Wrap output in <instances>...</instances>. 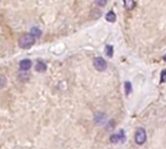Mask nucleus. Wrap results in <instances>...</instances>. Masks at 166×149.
Returning <instances> with one entry per match:
<instances>
[{
	"label": "nucleus",
	"instance_id": "9",
	"mask_svg": "<svg viewBox=\"0 0 166 149\" xmlns=\"http://www.w3.org/2000/svg\"><path fill=\"white\" fill-rule=\"evenodd\" d=\"M124 7L126 8L127 10H131L133 9V8L135 7V5H136V3H135L134 1H131V0H126V1H124Z\"/></svg>",
	"mask_w": 166,
	"mask_h": 149
},
{
	"label": "nucleus",
	"instance_id": "10",
	"mask_svg": "<svg viewBox=\"0 0 166 149\" xmlns=\"http://www.w3.org/2000/svg\"><path fill=\"white\" fill-rule=\"evenodd\" d=\"M105 52L106 54L109 57H112L113 56V54H114V48H113V46H111V45H108L106 46V48H105Z\"/></svg>",
	"mask_w": 166,
	"mask_h": 149
},
{
	"label": "nucleus",
	"instance_id": "15",
	"mask_svg": "<svg viewBox=\"0 0 166 149\" xmlns=\"http://www.w3.org/2000/svg\"><path fill=\"white\" fill-rule=\"evenodd\" d=\"M163 59H164V60H165V61H166V54H165V55H164V56H163Z\"/></svg>",
	"mask_w": 166,
	"mask_h": 149
},
{
	"label": "nucleus",
	"instance_id": "6",
	"mask_svg": "<svg viewBox=\"0 0 166 149\" xmlns=\"http://www.w3.org/2000/svg\"><path fill=\"white\" fill-rule=\"evenodd\" d=\"M35 70L37 72H40V73H43L45 72L46 70H47V65H46V63H44V62H38V63L36 64L35 66Z\"/></svg>",
	"mask_w": 166,
	"mask_h": 149
},
{
	"label": "nucleus",
	"instance_id": "8",
	"mask_svg": "<svg viewBox=\"0 0 166 149\" xmlns=\"http://www.w3.org/2000/svg\"><path fill=\"white\" fill-rule=\"evenodd\" d=\"M30 34L35 38V37H40L42 32H41V30L39 28H37V27H32L31 30H30Z\"/></svg>",
	"mask_w": 166,
	"mask_h": 149
},
{
	"label": "nucleus",
	"instance_id": "2",
	"mask_svg": "<svg viewBox=\"0 0 166 149\" xmlns=\"http://www.w3.org/2000/svg\"><path fill=\"white\" fill-rule=\"evenodd\" d=\"M135 142H136L137 144H139V145H141V144H143L147 139V134H146V131L145 129L143 128H138L136 130V133H135Z\"/></svg>",
	"mask_w": 166,
	"mask_h": 149
},
{
	"label": "nucleus",
	"instance_id": "3",
	"mask_svg": "<svg viewBox=\"0 0 166 149\" xmlns=\"http://www.w3.org/2000/svg\"><path fill=\"white\" fill-rule=\"evenodd\" d=\"M93 66L99 72H103L107 69V63L102 57H95L93 59Z\"/></svg>",
	"mask_w": 166,
	"mask_h": 149
},
{
	"label": "nucleus",
	"instance_id": "12",
	"mask_svg": "<svg viewBox=\"0 0 166 149\" xmlns=\"http://www.w3.org/2000/svg\"><path fill=\"white\" fill-rule=\"evenodd\" d=\"M6 77L4 76H0V88H3L6 85Z\"/></svg>",
	"mask_w": 166,
	"mask_h": 149
},
{
	"label": "nucleus",
	"instance_id": "14",
	"mask_svg": "<svg viewBox=\"0 0 166 149\" xmlns=\"http://www.w3.org/2000/svg\"><path fill=\"white\" fill-rule=\"evenodd\" d=\"M95 3L97 4V5H100V6H104V5H106L107 1H96Z\"/></svg>",
	"mask_w": 166,
	"mask_h": 149
},
{
	"label": "nucleus",
	"instance_id": "7",
	"mask_svg": "<svg viewBox=\"0 0 166 149\" xmlns=\"http://www.w3.org/2000/svg\"><path fill=\"white\" fill-rule=\"evenodd\" d=\"M106 19L108 21H110V22L116 21V15H115V13L113 11L108 12V13L106 14Z\"/></svg>",
	"mask_w": 166,
	"mask_h": 149
},
{
	"label": "nucleus",
	"instance_id": "13",
	"mask_svg": "<svg viewBox=\"0 0 166 149\" xmlns=\"http://www.w3.org/2000/svg\"><path fill=\"white\" fill-rule=\"evenodd\" d=\"M160 80L161 82H165L166 81V70H163V71L161 72V76H160Z\"/></svg>",
	"mask_w": 166,
	"mask_h": 149
},
{
	"label": "nucleus",
	"instance_id": "1",
	"mask_svg": "<svg viewBox=\"0 0 166 149\" xmlns=\"http://www.w3.org/2000/svg\"><path fill=\"white\" fill-rule=\"evenodd\" d=\"M35 44V38L31 34H24L19 40V46L21 49H29Z\"/></svg>",
	"mask_w": 166,
	"mask_h": 149
},
{
	"label": "nucleus",
	"instance_id": "5",
	"mask_svg": "<svg viewBox=\"0 0 166 149\" xmlns=\"http://www.w3.org/2000/svg\"><path fill=\"white\" fill-rule=\"evenodd\" d=\"M32 62L29 59H24L20 62V68L21 71H28V70L31 68Z\"/></svg>",
	"mask_w": 166,
	"mask_h": 149
},
{
	"label": "nucleus",
	"instance_id": "11",
	"mask_svg": "<svg viewBox=\"0 0 166 149\" xmlns=\"http://www.w3.org/2000/svg\"><path fill=\"white\" fill-rule=\"evenodd\" d=\"M124 88H125V93H126V95H128V94H130L131 91H132V86H131V83H130V82H128V81L125 82Z\"/></svg>",
	"mask_w": 166,
	"mask_h": 149
},
{
	"label": "nucleus",
	"instance_id": "4",
	"mask_svg": "<svg viewBox=\"0 0 166 149\" xmlns=\"http://www.w3.org/2000/svg\"><path fill=\"white\" fill-rule=\"evenodd\" d=\"M111 142L113 143H117L119 142H124L125 139V136H124V132H123V130L119 131V134H114L111 136Z\"/></svg>",
	"mask_w": 166,
	"mask_h": 149
}]
</instances>
